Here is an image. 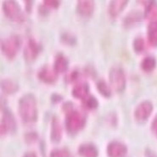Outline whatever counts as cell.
I'll return each instance as SVG.
<instances>
[{
  "label": "cell",
  "instance_id": "obj_31",
  "mask_svg": "<svg viewBox=\"0 0 157 157\" xmlns=\"http://www.w3.org/2000/svg\"><path fill=\"white\" fill-rule=\"evenodd\" d=\"M24 157H37V155L34 153H27L24 155Z\"/></svg>",
  "mask_w": 157,
  "mask_h": 157
},
{
  "label": "cell",
  "instance_id": "obj_10",
  "mask_svg": "<svg viewBox=\"0 0 157 157\" xmlns=\"http://www.w3.org/2000/svg\"><path fill=\"white\" fill-rule=\"evenodd\" d=\"M77 13L82 17H90L94 11V1H78L77 4Z\"/></svg>",
  "mask_w": 157,
  "mask_h": 157
},
{
  "label": "cell",
  "instance_id": "obj_21",
  "mask_svg": "<svg viewBox=\"0 0 157 157\" xmlns=\"http://www.w3.org/2000/svg\"><path fill=\"white\" fill-rule=\"evenodd\" d=\"M155 65H156V62H155V58L151 57V56H148V57L143 59L142 63H141V67H142L144 71L150 72L155 69Z\"/></svg>",
  "mask_w": 157,
  "mask_h": 157
},
{
  "label": "cell",
  "instance_id": "obj_14",
  "mask_svg": "<svg viewBox=\"0 0 157 157\" xmlns=\"http://www.w3.org/2000/svg\"><path fill=\"white\" fill-rule=\"evenodd\" d=\"M88 91H89V87H88V83L82 82V83H78L75 86V88L72 90V95L76 99L83 100L88 96Z\"/></svg>",
  "mask_w": 157,
  "mask_h": 157
},
{
  "label": "cell",
  "instance_id": "obj_5",
  "mask_svg": "<svg viewBox=\"0 0 157 157\" xmlns=\"http://www.w3.org/2000/svg\"><path fill=\"white\" fill-rule=\"evenodd\" d=\"M110 82L112 88L118 93L122 92L126 87V77L123 70L119 66L111 68L110 71Z\"/></svg>",
  "mask_w": 157,
  "mask_h": 157
},
{
  "label": "cell",
  "instance_id": "obj_12",
  "mask_svg": "<svg viewBox=\"0 0 157 157\" xmlns=\"http://www.w3.org/2000/svg\"><path fill=\"white\" fill-rule=\"evenodd\" d=\"M62 136V127L60 121L57 117H54L51 122V140L54 143H58L60 141Z\"/></svg>",
  "mask_w": 157,
  "mask_h": 157
},
{
  "label": "cell",
  "instance_id": "obj_4",
  "mask_svg": "<svg viewBox=\"0 0 157 157\" xmlns=\"http://www.w3.org/2000/svg\"><path fill=\"white\" fill-rule=\"evenodd\" d=\"M3 10L5 15L12 21L21 23L25 20L21 7L15 1H4L3 4Z\"/></svg>",
  "mask_w": 157,
  "mask_h": 157
},
{
  "label": "cell",
  "instance_id": "obj_2",
  "mask_svg": "<svg viewBox=\"0 0 157 157\" xmlns=\"http://www.w3.org/2000/svg\"><path fill=\"white\" fill-rule=\"evenodd\" d=\"M66 128L71 134H76L84 128L86 123V117L82 112L71 108L66 111Z\"/></svg>",
  "mask_w": 157,
  "mask_h": 157
},
{
  "label": "cell",
  "instance_id": "obj_18",
  "mask_svg": "<svg viewBox=\"0 0 157 157\" xmlns=\"http://www.w3.org/2000/svg\"><path fill=\"white\" fill-rule=\"evenodd\" d=\"M1 88L2 90L7 94H12L18 91L19 86L15 82L10 79H4L1 82Z\"/></svg>",
  "mask_w": 157,
  "mask_h": 157
},
{
  "label": "cell",
  "instance_id": "obj_8",
  "mask_svg": "<svg viewBox=\"0 0 157 157\" xmlns=\"http://www.w3.org/2000/svg\"><path fill=\"white\" fill-rule=\"evenodd\" d=\"M40 50V45L37 44L35 40L30 39L27 44H26V47L25 48V51H24L25 58L28 62L33 61L37 57Z\"/></svg>",
  "mask_w": 157,
  "mask_h": 157
},
{
  "label": "cell",
  "instance_id": "obj_16",
  "mask_svg": "<svg viewBox=\"0 0 157 157\" xmlns=\"http://www.w3.org/2000/svg\"><path fill=\"white\" fill-rule=\"evenodd\" d=\"M79 154L82 157H97L98 150L92 144H84L79 148Z\"/></svg>",
  "mask_w": 157,
  "mask_h": 157
},
{
  "label": "cell",
  "instance_id": "obj_28",
  "mask_svg": "<svg viewBox=\"0 0 157 157\" xmlns=\"http://www.w3.org/2000/svg\"><path fill=\"white\" fill-rule=\"evenodd\" d=\"M78 76H79L78 71H72V72H71V73L70 74L69 76H68V80H69V82H75V81L77 80Z\"/></svg>",
  "mask_w": 157,
  "mask_h": 157
},
{
  "label": "cell",
  "instance_id": "obj_19",
  "mask_svg": "<svg viewBox=\"0 0 157 157\" xmlns=\"http://www.w3.org/2000/svg\"><path fill=\"white\" fill-rule=\"evenodd\" d=\"M142 18V15L139 11H132L131 13H129L128 16L125 18L123 21L124 22V26L126 27H132L136 24H138L140 22Z\"/></svg>",
  "mask_w": 157,
  "mask_h": 157
},
{
  "label": "cell",
  "instance_id": "obj_24",
  "mask_svg": "<svg viewBox=\"0 0 157 157\" xmlns=\"http://www.w3.org/2000/svg\"><path fill=\"white\" fill-rule=\"evenodd\" d=\"M133 48L136 53H141L144 50L145 48V44H144V40L142 37H137L134 43H133Z\"/></svg>",
  "mask_w": 157,
  "mask_h": 157
},
{
  "label": "cell",
  "instance_id": "obj_29",
  "mask_svg": "<svg viewBox=\"0 0 157 157\" xmlns=\"http://www.w3.org/2000/svg\"><path fill=\"white\" fill-rule=\"evenodd\" d=\"M26 140H28V142H34L36 139H37V134L35 133V132H29V133H27L26 136Z\"/></svg>",
  "mask_w": 157,
  "mask_h": 157
},
{
  "label": "cell",
  "instance_id": "obj_7",
  "mask_svg": "<svg viewBox=\"0 0 157 157\" xmlns=\"http://www.w3.org/2000/svg\"><path fill=\"white\" fill-rule=\"evenodd\" d=\"M153 105L149 101H144L140 103L137 106L135 111H134V117L137 121L144 122L150 117V114L152 113Z\"/></svg>",
  "mask_w": 157,
  "mask_h": 157
},
{
  "label": "cell",
  "instance_id": "obj_23",
  "mask_svg": "<svg viewBox=\"0 0 157 157\" xmlns=\"http://www.w3.org/2000/svg\"><path fill=\"white\" fill-rule=\"evenodd\" d=\"M83 105L85 106V108H87L88 110H94L98 108L99 102L95 97L92 96V95H88L86 99H83Z\"/></svg>",
  "mask_w": 157,
  "mask_h": 157
},
{
  "label": "cell",
  "instance_id": "obj_1",
  "mask_svg": "<svg viewBox=\"0 0 157 157\" xmlns=\"http://www.w3.org/2000/svg\"><path fill=\"white\" fill-rule=\"evenodd\" d=\"M20 117L26 124H33L37 120V100L33 94H26L19 102Z\"/></svg>",
  "mask_w": 157,
  "mask_h": 157
},
{
  "label": "cell",
  "instance_id": "obj_27",
  "mask_svg": "<svg viewBox=\"0 0 157 157\" xmlns=\"http://www.w3.org/2000/svg\"><path fill=\"white\" fill-rule=\"evenodd\" d=\"M44 7H46L47 9H57L59 5V1H53V0H50V1H47L45 0L44 1Z\"/></svg>",
  "mask_w": 157,
  "mask_h": 157
},
{
  "label": "cell",
  "instance_id": "obj_25",
  "mask_svg": "<svg viewBox=\"0 0 157 157\" xmlns=\"http://www.w3.org/2000/svg\"><path fill=\"white\" fill-rule=\"evenodd\" d=\"M70 154L66 149H59L52 151L50 157H69Z\"/></svg>",
  "mask_w": 157,
  "mask_h": 157
},
{
  "label": "cell",
  "instance_id": "obj_11",
  "mask_svg": "<svg viewBox=\"0 0 157 157\" xmlns=\"http://www.w3.org/2000/svg\"><path fill=\"white\" fill-rule=\"evenodd\" d=\"M38 78L43 82L47 84H52L57 80V73L55 70H52L49 66H45L39 71L38 72Z\"/></svg>",
  "mask_w": 157,
  "mask_h": 157
},
{
  "label": "cell",
  "instance_id": "obj_3",
  "mask_svg": "<svg viewBox=\"0 0 157 157\" xmlns=\"http://www.w3.org/2000/svg\"><path fill=\"white\" fill-rule=\"evenodd\" d=\"M21 46V40L17 35H12L1 41V50L4 56L9 59L15 58L18 54Z\"/></svg>",
  "mask_w": 157,
  "mask_h": 157
},
{
  "label": "cell",
  "instance_id": "obj_17",
  "mask_svg": "<svg viewBox=\"0 0 157 157\" xmlns=\"http://www.w3.org/2000/svg\"><path fill=\"white\" fill-rule=\"evenodd\" d=\"M144 16L150 22H157V3L155 1H150L145 10Z\"/></svg>",
  "mask_w": 157,
  "mask_h": 157
},
{
  "label": "cell",
  "instance_id": "obj_20",
  "mask_svg": "<svg viewBox=\"0 0 157 157\" xmlns=\"http://www.w3.org/2000/svg\"><path fill=\"white\" fill-rule=\"evenodd\" d=\"M148 39L152 46H157V22H150L149 24Z\"/></svg>",
  "mask_w": 157,
  "mask_h": 157
},
{
  "label": "cell",
  "instance_id": "obj_30",
  "mask_svg": "<svg viewBox=\"0 0 157 157\" xmlns=\"http://www.w3.org/2000/svg\"><path fill=\"white\" fill-rule=\"evenodd\" d=\"M152 128H153V130L155 132H156V134H157V117H155V119L154 120L153 126H152Z\"/></svg>",
  "mask_w": 157,
  "mask_h": 157
},
{
  "label": "cell",
  "instance_id": "obj_22",
  "mask_svg": "<svg viewBox=\"0 0 157 157\" xmlns=\"http://www.w3.org/2000/svg\"><path fill=\"white\" fill-rule=\"evenodd\" d=\"M96 86H97V88L100 93V94L104 97H105V98H110V95H111V90H110L109 85L106 83L105 81H99Z\"/></svg>",
  "mask_w": 157,
  "mask_h": 157
},
{
  "label": "cell",
  "instance_id": "obj_26",
  "mask_svg": "<svg viewBox=\"0 0 157 157\" xmlns=\"http://www.w3.org/2000/svg\"><path fill=\"white\" fill-rule=\"evenodd\" d=\"M62 41L66 44H76V42H77V39H76V37L72 36V35H71L69 33H66V34H64L62 35Z\"/></svg>",
  "mask_w": 157,
  "mask_h": 157
},
{
  "label": "cell",
  "instance_id": "obj_15",
  "mask_svg": "<svg viewBox=\"0 0 157 157\" xmlns=\"http://www.w3.org/2000/svg\"><path fill=\"white\" fill-rule=\"evenodd\" d=\"M68 68V60L62 54H59L55 56L54 63V70L56 73L65 72Z\"/></svg>",
  "mask_w": 157,
  "mask_h": 157
},
{
  "label": "cell",
  "instance_id": "obj_9",
  "mask_svg": "<svg viewBox=\"0 0 157 157\" xmlns=\"http://www.w3.org/2000/svg\"><path fill=\"white\" fill-rule=\"evenodd\" d=\"M127 151V147L123 144L117 141L109 144L107 148V153L110 157H124Z\"/></svg>",
  "mask_w": 157,
  "mask_h": 157
},
{
  "label": "cell",
  "instance_id": "obj_13",
  "mask_svg": "<svg viewBox=\"0 0 157 157\" xmlns=\"http://www.w3.org/2000/svg\"><path fill=\"white\" fill-rule=\"evenodd\" d=\"M127 0H116L111 1L109 5V14L112 17H116L120 15V13L124 10L128 4Z\"/></svg>",
  "mask_w": 157,
  "mask_h": 157
},
{
  "label": "cell",
  "instance_id": "obj_6",
  "mask_svg": "<svg viewBox=\"0 0 157 157\" xmlns=\"http://www.w3.org/2000/svg\"><path fill=\"white\" fill-rule=\"evenodd\" d=\"M16 129V121L11 111L8 109H3V114L1 118L0 131L1 135L14 132Z\"/></svg>",
  "mask_w": 157,
  "mask_h": 157
}]
</instances>
